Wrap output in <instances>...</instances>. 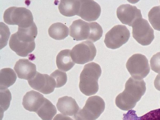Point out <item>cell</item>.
Here are the masks:
<instances>
[{
    "instance_id": "19",
    "label": "cell",
    "mask_w": 160,
    "mask_h": 120,
    "mask_svg": "<svg viewBox=\"0 0 160 120\" xmlns=\"http://www.w3.org/2000/svg\"><path fill=\"white\" fill-rule=\"evenodd\" d=\"M134 110H129L123 114L122 120H160V108L151 110L145 114L138 117Z\"/></svg>"
},
{
    "instance_id": "12",
    "label": "cell",
    "mask_w": 160,
    "mask_h": 120,
    "mask_svg": "<svg viewBox=\"0 0 160 120\" xmlns=\"http://www.w3.org/2000/svg\"><path fill=\"white\" fill-rule=\"evenodd\" d=\"M100 6L92 0H81L78 16L87 21H94L100 16Z\"/></svg>"
},
{
    "instance_id": "27",
    "label": "cell",
    "mask_w": 160,
    "mask_h": 120,
    "mask_svg": "<svg viewBox=\"0 0 160 120\" xmlns=\"http://www.w3.org/2000/svg\"><path fill=\"white\" fill-rule=\"evenodd\" d=\"M0 49H1L7 45L10 33L8 26L3 22H0Z\"/></svg>"
},
{
    "instance_id": "1",
    "label": "cell",
    "mask_w": 160,
    "mask_h": 120,
    "mask_svg": "<svg viewBox=\"0 0 160 120\" xmlns=\"http://www.w3.org/2000/svg\"><path fill=\"white\" fill-rule=\"evenodd\" d=\"M146 90V83L143 79L136 80L131 77L126 82L124 90L116 97V105L123 110H131Z\"/></svg>"
},
{
    "instance_id": "7",
    "label": "cell",
    "mask_w": 160,
    "mask_h": 120,
    "mask_svg": "<svg viewBox=\"0 0 160 120\" xmlns=\"http://www.w3.org/2000/svg\"><path fill=\"white\" fill-rule=\"evenodd\" d=\"M96 52L92 42L84 41L73 47L71 51V55L75 63L83 64L92 61L96 55Z\"/></svg>"
},
{
    "instance_id": "30",
    "label": "cell",
    "mask_w": 160,
    "mask_h": 120,
    "mask_svg": "<svg viewBox=\"0 0 160 120\" xmlns=\"http://www.w3.org/2000/svg\"><path fill=\"white\" fill-rule=\"evenodd\" d=\"M154 85L157 90L160 91V74L156 77L154 81Z\"/></svg>"
},
{
    "instance_id": "25",
    "label": "cell",
    "mask_w": 160,
    "mask_h": 120,
    "mask_svg": "<svg viewBox=\"0 0 160 120\" xmlns=\"http://www.w3.org/2000/svg\"><path fill=\"white\" fill-rule=\"evenodd\" d=\"M0 110L1 112H3L8 108L12 99L11 93L8 89H0Z\"/></svg>"
},
{
    "instance_id": "3",
    "label": "cell",
    "mask_w": 160,
    "mask_h": 120,
    "mask_svg": "<svg viewBox=\"0 0 160 120\" xmlns=\"http://www.w3.org/2000/svg\"><path fill=\"white\" fill-rule=\"evenodd\" d=\"M100 65L94 62L85 65L80 75L79 88L80 91L86 96L95 94L98 91V80L101 76Z\"/></svg>"
},
{
    "instance_id": "31",
    "label": "cell",
    "mask_w": 160,
    "mask_h": 120,
    "mask_svg": "<svg viewBox=\"0 0 160 120\" xmlns=\"http://www.w3.org/2000/svg\"></svg>"
},
{
    "instance_id": "9",
    "label": "cell",
    "mask_w": 160,
    "mask_h": 120,
    "mask_svg": "<svg viewBox=\"0 0 160 120\" xmlns=\"http://www.w3.org/2000/svg\"><path fill=\"white\" fill-rule=\"evenodd\" d=\"M132 27L133 38L142 45H148L154 39V31L146 20L139 19L135 22Z\"/></svg>"
},
{
    "instance_id": "18",
    "label": "cell",
    "mask_w": 160,
    "mask_h": 120,
    "mask_svg": "<svg viewBox=\"0 0 160 120\" xmlns=\"http://www.w3.org/2000/svg\"><path fill=\"white\" fill-rule=\"evenodd\" d=\"M80 0H61L58 8L60 13L66 17L78 15Z\"/></svg>"
},
{
    "instance_id": "11",
    "label": "cell",
    "mask_w": 160,
    "mask_h": 120,
    "mask_svg": "<svg viewBox=\"0 0 160 120\" xmlns=\"http://www.w3.org/2000/svg\"><path fill=\"white\" fill-rule=\"evenodd\" d=\"M117 15L122 24L132 27L136 21L142 18L141 10L129 4L120 5L117 9Z\"/></svg>"
},
{
    "instance_id": "20",
    "label": "cell",
    "mask_w": 160,
    "mask_h": 120,
    "mask_svg": "<svg viewBox=\"0 0 160 120\" xmlns=\"http://www.w3.org/2000/svg\"><path fill=\"white\" fill-rule=\"evenodd\" d=\"M16 34L20 40L24 42H30L34 41L38 34L37 26L34 22L27 28L18 27Z\"/></svg>"
},
{
    "instance_id": "15",
    "label": "cell",
    "mask_w": 160,
    "mask_h": 120,
    "mask_svg": "<svg viewBox=\"0 0 160 120\" xmlns=\"http://www.w3.org/2000/svg\"><path fill=\"white\" fill-rule=\"evenodd\" d=\"M45 98L40 93L32 90L24 95L22 104L26 110L36 112L43 102Z\"/></svg>"
},
{
    "instance_id": "26",
    "label": "cell",
    "mask_w": 160,
    "mask_h": 120,
    "mask_svg": "<svg viewBox=\"0 0 160 120\" xmlns=\"http://www.w3.org/2000/svg\"><path fill=\"white\" fill-rule=\"evenodd\" d=\"M50 76L55 81L56 88H60L63 86L67 81V76L66 72L58 69L52 72Z\"/></svg>"
},
{
    "instance_id": "5",
    "label": "cell",
    "mask_w": 160,
    "mask_h": 120,
    "mask_svg": "<svg viewBox=\"0 0 160 120\" xmlns=\"http://www.w3.org/2000/svg\"><path fill=\"white\" fill-rule=\"evenodd\" d=\"M3 17L7 24L17 25L20 28L29 27L34 22L31 12L25 8L10 7L4 12Z\"/></svg>"
},
{
    "instance_id": "23",
    "label": "cell",
    "mask_w": 160,
    "mask_h": 120,
    "mask_svg": "<svg viewBox=\"0 0 160 120\" xmlns=\"http://www.w3.org/2000/svg\"><path fill=\"white\" fill-rule=\"evenodd\" d=\"M17 79L16 75L12 68H3L0 71V89H7L12 85Z\"/></svg>"
},
{
    "instance_id": "28",
    "label": "cell",
    "mask_w": 160,
    "mask_h": 120,
    "mask_svg": "<svg viewBox=\"0 0 160 120\" xmlns=\"http://www.w3.org/2000/svg\"><path fill=\"white\" fill-rule=\"evenodd\" d=\"M150 64L152 70L160 74V52L152 56L150 60Z\"/></svg>"
},
{
    "instance_id": "29",
    "label": "cell",
    "mask_w": 160,
    "mask_h": 120,
    "mask_svg": "<svg viewBox=\"0 0 160 120\" xmlns=\"http://www.w3.org/2000/svg\"><path fill=\"white\" fill-rule=\"evenodd\" d=\"M53 120H73L71 118L62 114L61 113L57 114L54 118Z\"/></svg>"
},
{
    "instance_id": "16",
    "label": "cell",
    "mask_w": 160,
    "mask_h": 120,
    "mask_svg": "<svg viewBox=\"0 0 160 120\" xmlns=\"http://www.w3.org/2000/svg\"><path fill=\"white\" fill-rule=\"evenodd\" d=\"M56 106L60 112L70 116H74L80 109L75 99L68 96L59 98Z\"/></svg>"
},
{
    "instance_id": "17",
    "label": "cell",
    "mask_w": 160,
    "mask_h": 120,
    "mask_svg": "<svg viewBox=\"0 0 160 120\" xmlns=\"http://www.w3.org/2000/svg\"><path fill=\"white\" fill-rule=\"evenodd\" d=\"M71 50L66 49L60 51L56 57V64L58 68L62 71L67 72L71 69L75 63L71 55Z\"/></svg>"
},
{
    "instance_id": "22",
    "label": "cell",
    "mask_w": 160,
    "mask_h": 120,
    "mask_svg": "<svg viewBox=\"0 0 160 120\" xmlns=\"http://www.w3.org/2000/svg\"><path fill=\"white\" fill-rule=\"evenodd\" d=\"M49 36L56 40H61L68 36L69 34L68 28L61 22L52 24L48 30Z\"/></svg>"
},
{
    "instance_id": "10",
    "label": "cell",
    "mask_w": 160,
    "mask_h": 120,
    "mask_svg": "<svg viewBox=\"0 0 160 120\" xmlns=\"http://www.w3.org/2000/svg\"><path fill=\"white\" fill-rule=\"evenodd\" d=\"M28 82L31 88L43 94L52 93L56 88V83L52 77L38 72L35 76Z\"/></svg>"
},
{
    "instance_id": "21",
    "label": "cell",
    "mask_w": 160,
    "mask_h": 120,
    "mask_svg": "<svg viewBox=\"0 0 160 120\" xmlns=\"http://www.w3.org/2000/svg\"><path fill=\"white\" fill-rule=\"evenodd\" d=\"M57 112L55 106L45 98L43 102L36 113L43 120H52Z\"/></svg>"
},
{
    "instance_id": "24",
    "label": "cell",
    "mask_w": 160,
    "mask_h": 120,
    "mask_svg": "<svg viewBox=\"0 0 160 120\" xmlns=\"http://www.w3.org/2000/svg\"><path fill=\"white\" fill-rule=\"evenodd\" d=\"M148 18L154 29L160 31V6L152 8L148 12Z\"/></svg>"
},
{
    "instance_id": "8",
    "label": "cell",
    "mask_w": 160,
    "mask_h": 120,
    "mask_svg": "<svg viewBox=\"0 0 160 120\" xmlns=\"http://www.w3.org/2000/svg\"><path fill=\"white\" fill-rule=\"evenodd\" d=\"M130 37V32L125 26L118 25L106 34L104 42L108 48L115 49L127 42Z\"/></svg>"
},
{
    "instance_id": "6",
    "label": "cell",
    "mask_w": 160,
    "mask_h": 120,
    "mask_svg": "<svg viewBox=\"0 0 160 120\" xmlns=\"http://www.w3.org/2000/svg\"><path fill=\"white\" fill-rule=\"evenodd\" d=\"M126 68L132 76L136 80H142L149 73L150 68L148 60L140 53L133 55L128 60Z\"/></svg>"
},
{
    "instance_id": "4",
    "label": "cell",
    "mask_w": 160,
    "mask_h": 120,
    "mask_svg": "<svg viewBox=\"0 0 160 120\" xmlns=\"http://www.w3.org/2000/svg\"><path fill=\"white\" fill-rule=\"evenodd\" d=\"M105 103L103 99L98 96L89 97L85 106L74 115L75 120H95L103 112Z\"/></svg>"
},
{
    "instance_id": "2",
    "label": "cell",
    "mask_w": 160,
    "mask_h": 120,
    "mask_svg": "<svg viewBox=\"0 0 160 120\" xmlns=\"http://www.w3.org/2000/svg\"><path fill=\"white\" fill-rule=\"evenodd\" d=\"M69 35L77 41L84 40L93 42L102 36L101 26L96 22H88L81 19L73 21L69 27Z\"/></svg>"
},
{
    "instance_id": "13",
    "label": "cell",
    "mask_w": 160,
    "mask_h": 120,
    "mask_svg": "<svg viewBox=\"0 0 160 120\" xmlns=\"http://www.w3.org/2000/svg\"><path fill=\"white\" fill-rule=\"evenodd\" d=\"M10 48L18 56L25 57L31 53L35 47V41L30 42H23L17 37L16 33L12 34L9 41Z\"/></svg>"
},
{
    "instance_id": "14",
    "label": "cell",
    "mask_w": 160,
    "mask_h": 120,
    "mask_svg": "<svg viewBox=\"0 0 160 120\" xmlns=\"http://www.w3.org/2000/svg\"><path fill=\"white\" fill-rule=\"evenodd\" d=\"M14 69L18 78L28 80L33 78L37 72L35 65L26 59H19Z\"/></svg>"
}]
</instances>
